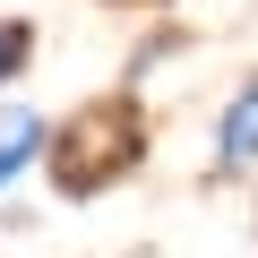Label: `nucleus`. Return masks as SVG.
<instances>
[{"instance_id":"obj_2","label":"nucleus","mask_w":258,"mask_h":258,"mask_svg":"<svg viewBox=\"0 0 258 258\" xmlns=\"http://www.w3.org/2000/svg\"><path fill=\"white\" fill-rule=\"evenodd\" d=\"M215 172L224 181H241V172H258V69L232 86V103L215 112Z\"/></svg>"},{"instance_id":"obj_1","label":"nucleus","mask_w":258,"mask_h":258,"mask_svg":"<svg viewBox=\"0 0 258 258\" xmlns=\"http://www.w3.org/2000/svg\"><path fill=\"white\" fill-rule=\"evenodd\" d=\"M52 189L60 198H95L112 172H129L138 164V120H129L120 103H95V112H78L69 129H52Z\"/></svg>"},{"instance_id":"obj_4","label":"nucleus","mask_w":258,"mask_h":258,"mask_svg":"<svg viewBox=\"0 0 258 258\" xmlns=\"http://www.w3.org/2000/svg\"><path fill=\"white\" fill-rule=\"evenodd\" d=\"M26 60H35V26H26V18H0V95L18 86Z\"/></svg>"},{"instance_id":"obj_3","label":"nucleus","mask_w":258,"mask_h":258,"mask_svg":"<svg viewBox=\"0 0 258 258\" xmlns=\"http://www.w3.org/2000/svg\"><path fill=\"white\" fill-rule=\"evenodd\" d=\"M43 155H52V129H43V112L9 103V112H0V198H9V181H18V172H35Z\"/></svg>"}]
</instances>
